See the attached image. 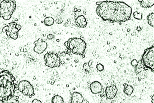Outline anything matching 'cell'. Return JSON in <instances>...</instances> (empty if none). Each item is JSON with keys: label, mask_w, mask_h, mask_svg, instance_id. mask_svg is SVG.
Wrapping results in <instances>:
<instances>
[{"label": "cell", "mask_w": 154, "mask_h": 103, "mask_svg": "<svg viewBox=\"0 0 154 103\" xmlns=\"http://www.w3.org/2000/svg\"><path fill=\"white\" fill-rule=\"evenodd\" d=\"M96 13L104 21L112 23H125L130 20L132 8L124 2L106 1L97 6Z\"/></svg>", "instance_id": "6da1fadb"}, {"label": "cell", "mask_w": 154, "mask_h": 103, "mask_svg": "<svg viewBox=\"0 0 154 103\" xmlns=\"http://www.w3.org/2000/svg\"><path fill=\"white\" fill-rule=\"evenodd\" d=\"M15 79L8 71L0 72V101H4L14 96Z\"/></svg>", "instance_id": "7a4b0ae2"}, {"label": "cell", "mask_w": 154, "mask_h": 103, "mask_svg": "<svg viewBox=\"0 0 154 103\" xmlns=\"http://www.w3.org/2000/svg\"><path fill=\"white\" fill-rule=\"evenodd\" d=\"M65 45L72 53L79 56H83L86 48V43L81 38H72L66 41Z\"/></svg>", "instance_id": "3957f363"}, {"label": "cell", "mask_w": 154, "mask_h": 103, "mask_svg": "<svg viewBox=\"0 0 154 103\" xmlns=\"http://www.w3.org/2000/svg\"><path fill=\"white\" fill-rule=\"evenodd\" d=\"M16 8V2L15 1H2L0 4V17L5 20L10 19Z\"/></svg>", "instance_id": "277c9868"}, {"label": "cell", "mask_w": 154, "mask_h": 103, "mask_svg": "<svg viewBox=\"0 0 154 103\" xmlns=\"http://www.w3.org/2000/svg\"><path fill=\"white\" fill-rule=\"evenodd\" d=\"M142 65L152 72L154 71V47L152 45L145 50L142 57Z\"/></svg>", "instance_id": "5b68a950"}, {"label": "cell", "mask_w": 154, "mask_h": 103, "mask_svg": "<svg viewBox=\"0 0 154 103\" xmlns=\"http://www.w3.org/2000/svg\"><path fill=\"white\" fill-rule=\"evenodd\" d=\"M44 60L45 62V66L50 68L59 67L61 66V59L56 53H47L44 56Z\"/></svg>", "instance_id": "8992f818"}, {"label": "cell", "mask_w": 154, "mask_h": 103, "mask_svg": "<svg viewBox=\"0 0 154 103\" xmlns=\"http://www.w3.org/2000/svg\"><path fill=\"white\" fill-rule=\"evenodd\" d=\"M21 29V26L16 23H10L2 29L3 32H6L7 35L14 40H16L19 36V32Z\"/></svg>", "instance_id": "52a82bcc"}, {"label": "cell", "mask_w": 154, "mask_h": 103, "mask_svg": "<svg viewBox=\"0 0 154 103\" xmlns=\"http://www.w3.org/2000/svg\"><path fill=\"white\" fill-rule=\"evenodd\" d=\"M18 89L23 95L29 98H32L34 95V89L27 80L21 81L18 84Z\"/></svg>", "instance_id": "ba28073f"}, {"label": "cell", "mask_w": 154, "mask_h": 103, "mask_svg": "<svg viewBox=\"0 0 154 103\" xmlns=\"http://www.w3.org/2000/svg\"><path fill=\"white\" fill-rule=\"evenodd\" d=\"M34 44L35 45L34 48V51L38 54L43 53L48 47L47 42L43 41L41 38L38 39V41H34Z\"/></svg>", "instance_id": "9c48e42d"}, {"label": "cell", "mask_w": 154, "mask_h": 103, "mask_svg": "<svg viewBox=\"0 0 154 103\" xmlns=\"http://www.w3.org/2000/svg\"><path fill=\"white\" fill-rule=\"evenodd\" d=\"M118 92L117 87L116 85H111L106 88V95L107 99L112 100L115 98Z\"/></svg>", "instance_id": "30bf717a"}, {"label": "cell", "mask_w": 154, "mask_h": 103, "mask_svg": "<svg viewBox=\"0 0 154 103\" xmlns=\"http://www.w3.org/2000/svg\"><path fill=\"white\" fill-rule=\"evenodd\" d=\"M103 88L102 84L97 81H93L90 85V90L93 94H100L103 90Z\"/></svg>", "instance_id": "8fae6325"}, {"label": "cell", "mask_w": 154, "mask_h": 103, "mask_svg": "<svg viewBox=\"0 0 154 103\" xmlns=\"http://www.w3.org/2000/svg\"><path fill=\"white\" fill-rule=\"evenodd\" d=\"M84 98L81 93L74 92L71 96V103H82Z\"/></svg>", "instance_id": "7c38bea8"}, {"label": "cell", "mask_w": 154, "mask_h": 103, "mask_svg": "<svg viewBox=\"0 0 154 103\" xmlns=\"http://www.w3.org/2000/svg\"><path fill=\"white\" fill-rule=\"evenodd\" d=\"M76 25L80 28H84L87 26V21L84 15H79L75 19Z\"/></svg>", "instance_id": "4fadbf2b"}, {"label": "cell", "mask_w": 154, "mask_h": 103, "mask_svg": "<svg viewBox=\"0 0 154 103\" xmlns=\"http://www.w3.org/2000/svg\"><path fill=\"white\" fill-rule=\"evenodd\" d=\"M141 6L143 8H149L154 6V0H142L139 1Z\"/></svg>", "instance_id": "5bb4252c"}, {"label": "cell", "mask_w": 154, "mask_h": 103, "mask_svg": "<svg viewBox=\"0 0 154 103\" xmlns=\"http://www.w3.org/2000/svg\"><path fill=\"white\" fill-rule=\"evenodd\" d=\"M123 86H124V90H123L124 93L128 96L132 95L134 92V87L131 85H127V83H124Z\"/></svg>", "instance_id": "9a60e30c"}, {"label": "cell", "mask_w": 154, "mask_h": 103, "mask_svg": "<svg viewBox=\"0 0 154 103\" xmlns=\"http://www.w3.org/2000/svg\"><path fill=\"white\" fill-rule=\"evenodd\" d=\"M63 98L58 95H54L52 99V103H63Z\"/></svg>", "instance_id": "2e32d148"}, {"label": "cell", "mask_w": 154, "mask_h": 103, "mask_svg": "<svg viewBox=\"0 0 154 103\" xmlns=\"http://www.w3.org/2000/svg\"><path fill=\"white\" fill-rule=\"evenodd\" d=\"M54 23V20L52 17H47L44 20V24L47 26H50L53 25Z\"/></svg>", "instance_id": "e0dca14e"}, {"label": "cell", "mask_w": 154, "mask_h": 103, "mask_svg": "<svg viewBox=\"0 0 154 103\" xmlns=\"http://www.w3.org/2000/svg\"><path fill=\"white\" fill-rule=\"evenodd\" d=\"M147 23L151 26L152 27L154 26V13H150V14L147 17Z\"/></svg>", "instance_id": "ac0fdd59"}, {"label": "cell", "mask_w": 154, "mask_h": 103, "mask_svg": "<svg viewBox=\"0 0 154 103\" xmlns=\"http://www.w3.org/2000/svg\"><path fill=\"white\" fill-rule=\"evenodd\" d=\"M3 103H19V101L16 97L13 96L12 97L4 101Z\"/></svg>", "instance_id": "d6986e66"}, {"label": "cell", "mask_w": 154, "mask_h": 103, "mask_svg": "<svg viewBox=\"0 0 154 103\" xmlns=\"http://www.w3.org/2000/svg\"><path fill=\"white\" fill-rule=\"evenodd\" d=\"M92 62H93V61H92V60H90L88 63H85L84 64L83 68H84V69L86 72H89L90 70V66L92 65Z\"/></svg>", "instance_id": "ffe728a7"}, {"label": "cell", "mask_w": 154, "mask_h": 103, "mask_svg": "<svg viewBox=\"0 0 154 103\" xmlns=\"http://www.w3.org/2000/svg\"><path fill=\"white\" fill-rule=\"evenodd\" d=\"M134 19L140 20L142 19V14L138 13L137 11H135L134 13Z\"/></svg>", "instance_id": "44dd1931"}, {"label": "cell", "mask_w": 154, "mask_h": 103, "mask_svg": "<svg viewBox=\"0 0 154 103\" xmlns=\"http://www.w3.org/2000/svg\"><path fill=\"white\" fill-rule=\"evenodd\" d=\"M104 66L101 64V63H98L97 65V71H99V72H101L104 70Z\"/></svg>", "instance_id": "7402d4cb"}, {"label": "cell", "mask_w": 154, "mask_h": 103, "mask_svg": "<svg viewBox=\"0 0 154 103\" xmlns=\"http://www.w3.org/2000/svg\"><path fill=\"white\" fill-rule=\"evenodd\" d=\"M131 64L133 67H136L138 64V61L136 59H134L131 62Z\"/></svg>", "instance_id": "603a6c76"}, {"label": "cell", "mask_w": 154, "mask_h": 103, "mask_svg": "<svg viewBox=\"0 0 154 103\" xmlns=\"http://www.w3.org/2000/svg\"><path fill=\"white\" fill-rule=\"evenodd\" d=\"M54 38V36L53 35V34H48V35H47V38H48V39H49V40L53 39Z\"/></svg>", "instance_id": "cb8c5ba5"}, {"label": "cell", "mask_w": 154, "mask_h": 103, "mask_svg": "<svg viewBox=\"0 0 154 103\" xmlns=\"http://www.w3.org/2000/svg\"><path fill=\"white\" fill-rule=\"evenodd\" d=\"M32 103H42L41 100H38V99H34L32 101Z\"/></svg>", "instance_id": "d4e9b609"}, {"label": "cell", "mask_w": 154, "mask_h": 103, "mask_svg": "<svg viewBox=\"0 0 154 103\" xmlns=\"http://www.w3.org/2000/svg\"><path fill=\"white\" fill-rule=\"evenodd\" d=\"M154 96L153 95L152 96V103H154Z\"/></svg>", "instance_id": "484cf974"}, {"label": "cell", "mask_w": 154, "mask_h": 103, "mask_svg": "<svg viewBox=\"0 0 154 103\" xmlns=\"http://www.w3.org/2000/svg\"><path fill=\"white\" fill-rule=\"evenodd\" d=\"M137 30L138 31H139V32H140V31L141 30V29L140 28V26H138V28H137Z\"/></svg>", "instance_id": "4316f807"}, {"label": "cell", "mask_w": 154, "mask_h": 103, "mask_svg": "<svg viewBox=\"0 0 154 103\" xmlns=\"http://www.w3.org/2000/svg\"><path fill=\"white\" fill-rule=\"evenodd\" d=\"M101 3V2H97V3H96V4L97 5H99Z\"/></svg>", "instance_id": "83f0119b"}]
</instances>
